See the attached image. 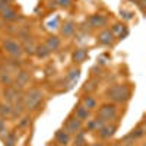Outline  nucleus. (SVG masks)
Here are the masks:
<instances>
[{"mask_svg":"<svg viewBox=\"0 0 146 146\" xmlns=\"http://www.w3.org/2000/svg\"><path fill=\"white\" fill-rule=\"evenodd\" d=\"M131 95H133L131 83H114V85H110L104 91L105 101L114 102L117 105L127 104L131 100Z\"/></svg>","mask_w":146,"mask_h":146,"instance_id":"obj_1","label":"nucleus"},{"mask_svg":"<svg viewBox=\"0 0 146 146\" xmlns=\"http://www.w3.org/2000/svg\"><path fill=\"white\" fill-rule=\"evenodd\" d=\"M44 91L38 86H32V88H27L23 91L22 95V101L23 105H25L27 113H35V111H40V107H42L44 102Z\"/></svg>","mask_w":146,"mask_h":146,"instance_id":"obj_2","label":"nucleus"},{"mask_svg":"<svg viewBox=\"0 0 146 146\" xmlns=\"http://www.w3.org/2000/svg\"><path fill=\"white\" fill-rule=\"evenodd\" d=\"M95 113H96L95 115L101 117L105 123H111V121H117V118L120 115V108L114 102L105 101L101 105H98V108H96Z\"/></svg>","mask_w":146,"mask_h":146,"instance_id":"obj_3","label":"nucleus"},{"mask_svg":"<svg viewBox=\"0 0 146 146\" xmlns=\"http://www.w3.org/2000/svg\"><path fill=\"white\" fill-rule=\"evenodd\" d=\"M2 48L3 51L9 56V57H13V58H22L23 56V50H22V44L18 40L13 38H5L2 41Z\"/></svg>","mask_w":146,"mask_h":146,"instance_id":"obj_4","label":"nucleus"},{"mask_svg":"<svg viewBox=\"0 0 146 146\" xmlns=\"http://www.w3.org/2000/svg\"><path fill=\"white\" fill-rule=\"evenodd\" d=\"M31 79H32L31 72L22 67L21 70H18V72L15 73V76H13V83H12V85H15V86L19 88L21 91H25L27 88H29Z\"/></svg>","mask_w":146,"mask_h":146,"instance_id":"obj_5","label":"nucleus"},{"mask_svg":"<svg viewBox=\"0 0 146 146\" xmlns=\"http://www.w3.org/2000/svg\"><path fill=\"white\" fill-rule=\"evenodd\" d=\"M117 129H118V124L115 123V121H111V123H105L104 126H101L98 130L95 131V135H96V137H98L100 140L107 142V140H111L114 137Z\"/></svg>","mask_w":146,"mask_h":146,"instance_id":"obj_6","label":"nucleus"},{"mask_svg":"<svg viewBox=\"0 0 146 146\" xmlns=\"http://www.w3.org/2000/svg\"><path fill=\"white\" fill-rule=\"evenodd\" d=\"M108 23V18L102 13H92L86 18L85 21V25H88V29L92 31V29H102L107 27Z\"/></svg>","mask_w":146,"mask_h":146,"instance_id":"obj_7","label":"nucleus"},{"mask_svg":"<svg viewBox=\"0 0 146 146\" xmlns=\"http://www.w3.org/2000/svg\"><path fill=\"white\" fill-rule=\"evenodd\" d=\"M62 129H64L70 136H73V135H76L78 131H80V130L83 129V121H80L79 118H76L75 115L70 113V114L66 117V120L63 121Z\"/></svg>","mask_w":146,"mask_h":146,"instance_id":"obj_8","label":"nucleus"},{"mask_svg":"<svg viewBox=\"0 0 146 146\" xmlns=\"http://www.w3.org/2000/svg\"><path fill=\"white\" fill-rule=\"evenodd\" d=\"M3 96V101L5 102H9V104H13L15 101L21 100L22 95H23V91H21L19 88H16L15 85H7V86H5L2 89V94H0Z\"/></svg>","mask_w":146,"mask_h":146,"instance_id":"obj_9","label":"nucleus"},{"mask_svg":"<svg viewBox=\"0 0 146 146\" xmlns=\"http://www.w3.org/2000/svg\"><path fill=\"white\" fill-rule=\"evenodd\" d=\"M114 38L115 36L113 35L111 29L110 28H102L98 32V35H96V44H100L102 47H110V45H113Z\"/></svg>","mask_w":146,"mask_h":146,"instance_id":"obj_10","label":"nucleus"},{"mask_svg":"<svg viewBox=\"0 0 146 146\" xmlns=\"http://www.w3.org/2000/svg\"><path fill=\"white\" fill-rule=\"evenodd\" d=\"M79 101H80V104H82L83 107H86L91 113H95L96 108H98V105H100L98 98H96L94 94H82Z\"/></svg>","mask_w":146,"mask_h":146,"instance_id":"obj_11","label":"nucleus"},{"mask_svg":"<svg viewBox=\"0 0 146 146\" xmlns=\"http://www.w3.org/2000/svg\"><path fill=\"white\" fill-rule=\"evenodd\" d=\"M18 18H19L18 10L12 5H7L3 10H0V21H3V22L12 23V22H16Z\"/></svg>","mask_w":146,"mask_h":146,"instance_id":"obj_12","label":"nucleus"},{"mask_svg":"<svg viewBox=\"0 0 146 146\" xmlns=\"http://www.w3.org/2000/svg\"><path fill=\"white\" fill-rule=\"evenodd\" d=\"M88 56H89L88 48L86 47H79V48H76V50L72 53V63L75 66H80V64H83L88 60Z\"/></svg>","mask_w":146,"mask_h":146,"instance_id":"obj_13","label":"nucleus"},{"mask_svg":"<svg viewBox=\"0 0 146 146\" xmlns=\"http://www.w3.org/2000/svg\"><path fill=\"white\" fill-rule=\"evenodd\" d=\"M78 32V25L75 21H66L60 25V35L64 38H72Z\"/></svg>","mask_w":146,"mask_h":146,"instance_id":"obj_14","label":"nucleus"},{"mask_svg":"<svg viewBox=\"0 0 146 146\" xmlns=\"http://www.w3.org/2000/svg\"><path fill=\"white\" fill-rule=\"evenodd\" d=\"M72 114L75 115L76 118H79L80 121H83V123L92 117V113L89 111V110H88L86 107H83V105L80 104V101H78V104H76L75 107H73V110H72Z\"/></svg>","mask_w":146,"mask_h":146,"instance_id":"obj_15","label":"nucleus"},{"mask_svg":"<svg viewBox=\"0 0 146 146\" xmlns=\"http://www.w3.org/2000/svg\"><path fill=\"white\" fill-rule=\"evenodd\" d=\"M54 142H56L57 146H70L72 145V136L64 129H58L54 135Z\"/></svg>","mask_w":146,"mask_h":146,"instance_id":"obj_16","label":"nucleus"},{"mask_svg":"<svg viewBox=\"0 0 146 146\" xmlns=\"http://www.w3.org/2000/svg\"><path fill=\"white\" fill-rule=\"evenodd\" d=\"M100 88V78L91 76L86 82L82 85L80 88V94H94L96 89Z\"/></svg>","mask_w":146,"mask_h":146,"instance_id":"obj_17","label":"nucleus"},{"mask_svg":"<svg viewBox=\"0 0 146 146\" xmlns=\"http://www.w3.org/2000/svg\"><path fill=\"white\" fill-rule=\"evenodd\" d=\"M25 113H27V110H25V105H23V101H22V98H21V100H18V101H15L13 104H12L10 120H12V121H16V120H19Z\"/></svg>","mask_w":146,"mask_h":146,"instance_id":"obj_18","label":"nucleus"},{"mask_svg":"<svg viewBox=\"0 0 146 146\" xmlns=\"http://www.w3.org/2000/svg\"><path fill=\"white\" fill-rule=\"evenodd\" d=\"M110 29H111L113 35L115 36L118 41L124 40V36H127V34H129V29H127V27H126V23H123V22H115Z\"/></svg>","mask_w":146,"mask_h":146,"instance_id":"obj_19","label":"nucleus"},{"mask_svg":"<svg viewBox=\"0 0 146 146\" xmlns=\"http://www.w3.org/2000/svg\"><path fill=\"white\" fill-rule=\"evenodd\" d=\"M79 78H80V67L73 64V66L67 70V73H66V76L63 78V80H64L66 83H69V86L72 88V86H73L72 83H75Z\"/></svg>","mask_w":146,"mask_h":146,"instance_id":"obj_20","label":"nucleus"},{"mask_svg":"<svg viewBox=\"0 0 146 146\" xmlns=\"http://www.w3.org/2000/svg\"><path fill=\"white\" fill-rule=\"evenodd\" d=\"M44 44H45V47L48 48V50L53 53V51L60 50V47H62V38H60L58 35H48L45 38V41H44Z\"/></svg>","mask_w":146,"mask_h":146,"instance_id":"obj_21","label":"nucleus"},{"mask_svg":"<svg viewBox=\"0 0 146 146\" xmlns=\"http://www.w3.org/2000/svg\"><path fill=\"white\" fill-rule=\"evenodd\" d=\"M12 83H13V75L5 66H0V85L7 86V85H12Z\"/></svg>","mask_w":146,"mask_h":146,"instance_id":"obj_22","label":"nucleus"},{"mask_svg":"<svg viewBox=\"0 0 146 146\" xmlns=\"http://www.w3.org/2000/svg\"><path fill=\"white\" fill-rule=\"evenodd\" d=\"M50 54H51V51L45 47V44H36L34 56H36L40 60H45V58L50 57Z\"/></svg>","mask_w":146,"mask_h":146,"instance_id":"obj_23","label":"nucleus"},{"mask_svg":"<svg viewBox=\"0 0 146 146\" xmlns=\"http://www.w3.org/2000/svg\"><path fill=\"white\" fill-rule=\"evenodd\" d=\"M2 142H3V146H16V145H18L16 130H9L7 135L5 136V139H3Z\"/></svg>","mask_w":146,"mask_h":146,"instance_id":"obj_24","label":"nucleus"},{"mask_svg":"<svg viewBox=\"0 0 146 146\" xmlns=\"http://www.w3.org/2000/svg\"><path fill=\"white\" fill-rule=\"evenodd\" d=\"M21 44H22V50H23V54H29V56H34V53H35V47H36V44H35L34 38H31V40H27V41H23V42H21Z\"/></svg>","mask_w":146,"mask_h":146,"instance_id":"obj_25","label":"nucleus"},{"mask_svg":"<svg viewBox=\"0 0 146 146\" xmlns=\"http://www.w3.org/2000/svg\"><path fill=\"white\" fill-rule=\"evenodd\" d=\"M10 114H12V104L3 101L2 108H0V117H3L6 120H10Z\"/></svg>","mask_w":146,"mask_h":146,"instance_id":"obj_26","label":"nucleus"},{"mask_svg":"<svg viewBox=\"0 0 146 146\" xmlns=\"http://www.w3.org/2000/svg\"><path fill=\"white\" fill-rule=\"evenodd\" d=\"M9 124H7V120L3 118V117H0V140H3L5 136L7 135V131H9Z\"/></svg>","mask_w":146,"mask_h":146,"instance_id":"obj_27","label":"nucleus"},{"mask_svg":"<svg viewBox=\"0 0 146 146\" xmlns=\"http://www.w3.org/2000/svg\"><path fill=\"white\" fill-rule=\"evenodd\" d=\"M29 123H31V115L29 114H23L19 120H18V127L19 129H27L28 126H29Z\"/></svg>","mask_w":146,"mask_h":146,"instance_id":"obj_28","label":"nucleus"},{"mask_svg":"<svg viewBox=\"0 0 146 146\" xmlns=\"http://www.w3.org/2000/svg\"><path fill=\"white\" fill-rule=\"evenodd\" d=\"M54 2H56L57 7L64 9V10H67V9H70L73 6V0H54Z\"/></svg>","mask_w":146,"mask_h":146,"instance_id":"obj_29","label":"nucleus"},{"mask_svg":"<svg viewBox=\"0 0 146 146\" xmlns=\"http://www.w3.org/2000/svg\"><path fill=\"white\" fill-rule=\"evenodd\" d=\"M121 18H124L126 21H131V19H133V13H131V12L121 10Z\"/></svg>","mask_w":146,"mask_h":146,"instance_id":"obj_30","label":"nucleus"},{"mask_svg":"<svg viewBox=\"0 0 146 146\" xmlns=\"http://www.w3.org/2000/svg\"><path fill=\"white\" fill-rule=\"evenodd\" d=\"M7 5H10V2H5V0H0V10H3Z\"/></svg>","mask_w":146,"mask_h":146,"instance_id":"obj_31","label":"nucleus"},{"mask_svg":"<svg viewBox=\"0 0 146 146\" xmlns=\"http://www.w3.org/2000/svg\"><path fill=\"white\" fill-rule=\"evenodd\" d=\"M89 146H107V145H105V142L98 140V142H94V143H92V145H89Z\"/></svg>","mask_w":146,"mask_h":146,"instance_id":"obj_32","label":"nucleus"},{"mask_svg":"<svg viewBox=\"0 0 146 146\" xmlns=\"http://www.w3.org/2000/svg\"><path fill=\"white\" fill-rule=\"evenodd\" d=\"M72 146H89V143L86 142V143H80V145H72Z\"/></svg>","mask_w":146,"mask_h":146,"instance_id":"obj_33","label":"nucleus"},{"mask_svg":"<svg viewBox=\"0 0 146 146\" xmlns=\"http://www.w3.org/2000/svg\"><path fill=\"white\" fill-rule=\"evenodd\" d=\"M130 2H133V3H136V2H137V0H130Z\"/></svg>","mask_w":146,"mask_h":146,"instance_id":"obj_34","label":"nucleus"},{"mask_svg":"<svg viewBox=\"0 0 146 146\" xmlns=\"http://www.w3.org/2000/svg\"><path fill=\"white\" fill-rule=\"evenodd\" d=\"M2 102H3V101H0V108H2Z\"/></svg>","mask_w":146,"mask_h":146,"instance_id":"obj_35","label":"nucleus"},{"mask_svg":"<svg viewBox=\"0 0 146 146\" xmlns=\"http://www.w3.org/2000/svg\"><path fill=\"white\" fill-rule=\"evenodd\" d=\"M5 2H10V3H12V0H5Z\"/></svg>","mask_w":146,"mask_h":146,"instance_id":"obj_36","label":"nucleus"},{"mask_svg":"<svg viewBox=\"0 0 146 146\" xmlns=\"http://www.w3.org/2000/svg\"><path fill=\"white\" fill-rule=\"evenodd\" d=\"M0 94H2V89H0Z\"/></svg>","mask_w":146,"mask_h":146,"instance_id":"obj_37","label":"nucleus"},{"mask_svg":"<svg viewBox=\"0 0 146 146\" xmlns=\"http://www.w3.org/2000/svg\"><path fill=\"white\" fill-rule=\"evenodd\" d=\"M56 146H57V145H56Z\"/></svg>","mask_w":146,"mask_h":146,"instance_id":"obj_38","label":"nucleus"}]
</instances>
